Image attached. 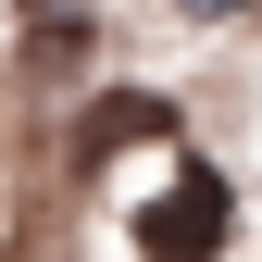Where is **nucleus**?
I'll list each match as a JSON object with an SVG mask.
<instances>
[{
  "instance_id": "nucleus-1",
  "label": "nucleus",
  "mask_w": 262,
  "mask_h": 262,
  "mask_svg": "<svg viewBox=\"0 0 262 262\" xmlns=\"http://www.w3.org/2000/svg\"><path fill=\"white\" fill-rule=\"evenodd\" d=\"M125 250H138V262H225V250H237V187H225V162H200V150H187L175 175L138 200Z\"/></svg>"
},
{
  "instance_id": "nucleus-2",
  "label": "nucleus",
  "mask_w": 262,
  "mask_h": 262,
  "mask_svg": "<svg viewBox=\"0 0 262 262\" xmlns=\"http://www.w3.org/2000/svg\"><path fill=\"white\" fill-rule=\"evenodd\" d=\"M175 138H187V113L162 100V88H88L75 125H62V162L100 175V162H125V150H175Z\"/></svg>"
},
{
  "instance_id": "nucleus-3",
  "label": "nucleus",
  "mask_w": 262,
  "mask_h": 262,
  "mask_svg": "<svg viewBox=\"0 0 262 262\" xmlns=\"http://www.w3.org/2000/svg\"><path fill=\"white\" fill-rule=\"evenodd\" d=\"M25 62H38V75H75V62H88V25H75V13H50L38 38H25Z\"/></svg>"
},
{
  "instance_id": "nucleus-4",
  "label": "nucleus",
  "mask_w": 262,
  "mask_h": 262,
  "mask_svg": "<svg viewBox=\"0 0 262 262\" xmlns=\"http://www.w3.org/2000/svg\"><path fill=\"white\" fill-rule=\"evenodd\" d=\"M13 13H38V0H13Z\"/></svg>"
}]
</instances>
